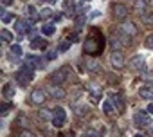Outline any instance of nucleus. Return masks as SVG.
Returning <instances> with one entry per match:
<instances>
[{
	"mask_svg": "<svg viewBox=\"0 0 153 137\" xmlns=\"http://www.w3.org/2000/svg\"><path fill=\"white\" fill-rule=\"evenodd\" d=\"M144 45H146L148 49H153V34H149V36L144 40Z\"/></svg>",
	"mask_w": 153,
	"mask_h": 137,
	"instance_id": "35",
	"label": "nucleus"
},
{
	"mask_svg": "<svg viewBox=\"0 0 153 137\" xmlns=\"http://www.w3.org/2000/svg\"><path fill=\"white\" fill-rule=\"evenodd\" d=\"M40 16H42V18H49V16H52V9H51V7H43V9L40 11Z\"/></svg>",
	"mask_w": 153,
	"mask_h": 137,
	"instance_id": "33",
	"label": "nucleus"
},
{
	"mask_svg": "<svg viewBox=\"0 0 153 137\" xmlns=\"http://www.w3.org/2000/svg\"><path fill=\"white\" fill-rule=\"evenodd\" d=\"M0 36H2L4 42H11V40H13V34H11L7 29H2V31H0Z\"/></svg>",
	"mask_w": 153,
	"mask_h": 137,
	"instance_id": "29",
	"label": "nucleus"
},
{
	"mask_svg": "<svg viewBox=\"0 0 153 137\" xmlns=\"http://www.w3.org/2000/svg\"><path fill=\"white\" fill-rule=\"evenodd\" d=\"M112 15L115 20H124L128 16V7L124 4H114L112 6Z\"/></svg>",
	"mask_w": 153,
	"mask_h": 137,
	"instance_id": "6",
	"label": "nucleus"
},
{
	"mask_svg": "<svg viewBox=\"0 0 153 137\" xmlns=\"http://www.w3.org/2000/svg\"><path fill=\"white\" fill-rule=\"evenodd\" d=\"M133 137H144V135H142V133H135Z\"/></svg>",
	"mask_w": 153,
	"mask_h": 137,
	"instance_id": "43",
	"label": "nucleus"
},
{
	"mask_svg": "<svg viewBox=\"0 0 153 137\" xmlns=\"http://www.w3.org/2000/svg\"><path fill=\"white\" fill-rule=\"evenodd\" d=\"M65 121H67V114H65V110H63L61 106L54 108V110H52V124H54V126H63Z\"/></svg>",
	"mask_w": 153,
	"mask_h": 137,
	"instance_id": "3",
	"label": "nucleus"
},
{
	"mask_svg": "<svg viewBox=\"0 0 153 137\" xmlns=\"http://www.w3.org/2000/svg\"><path fill=\"white\" fill-rule=\"evenodd\" d=\"M33 78H34V67H33V65H29V63H25V65L20 68V71L15 74V80H16L20 85H24V87H25Z\"/></svg>",
	"mask_w": 153,
	"mask_h": 137,
	"instance_id": "2",
	"label": "nucleus"
},
{
	"mask_svg": "<svg viewBox=\"0 0 153 137\" xmlns=\"http://www.w3.org/2000/svg\"><path fill=\"white\" fill-rule=\"evenodd\" d=\"M78 11H79L81 15H85L87 11H90V6H88L87 0H83V2H79V4H78Z\"/></svg>",
	"mask_w": 153,
	"mask_h": 137,
	"instance_id": "27",
	"label": "nucleus"
},
{
	"mask_svg": "<svg viewBox=\"0 0 153 137\" xmlns=\"http://www.w3.org/2000/svg\"><path fill=\"white\" fill-rule=\"evenodd\" d=\"M11 108H13L11 103H2V106H0V114H2V115H7Z\"/></svg>",
	"mask_w": 153,
	"mask_h": 137,
	"instance_id": "28",
	"label": "nucleus"
},
{
	"mask_svg": "<svg viewBox=\"0 0 153 137\" xmlns=\"http://www.w3.org/2000/svg\"><path fill=\"white\" fill-rule=\"evenodd\" d=\"M133 7H135V11H139L140 15L146 13V0H135V2H133Z\"/></svg>",
	"mask_w": 153,
	"mask_h": 137,
	"instance_id": "25",
	"label": "nucleus"
},
{
	"mask_svg": "<svg viewBox=\"0 0 153 137\" xmlns=\"http://www.w3.org/2000/svg\"><path fill=\"white\" fill-rule=\"evenodd\" d=\"M110 101H112V105L115 106L117 112H123V110H124V101H123V98H121L119 94H112V96H110Z\"/></svg>",
	"mask_w": 153,
	"mask_h": 137,
	"instance_id": "12",
	"label": "nucleus"
},
{
	"mask_svg": "<svg viewBox=\"0 0 153 137\" xmlns=\"http://www.w3.org/2000/svg\"><path fill=\"white\" fill-rule=\"evenodd\" d=\"M31 29V24L29 22H25V20H22V18H16L15 20V31L18 33V34H24L25 31H29Z\"/></svg>",
	"mask_w": 153,
	"mask_h": 137,
	"instance_id": "10",
	"label": "nucleus"
},
{
	"mask_svg": "<svg viewBox=\"0 0 153 137\" xmlns=\"http://www.w3.org/2000/svg\"><path fill=\"white\" fill-rule=\"evenodd\" d=\"M76 110H78V115H85V114H87V108H85V106H78Z\"/></svg>",
	"mask_w": 153,
	"mask_h": 137,
	"instance_id": "38",
	"label": "nucleus"
},
{
	"mask_svg": "<svg viewBox=\"0 0 153 137\" xmlns=\"http://www.w3.org/2000/svg\"><path fill=\"white\" fill-rule=\"evenodd\" d=\"M149 115H151V114H149L148 110H146V112H137L135 117H133V119H135V124H137L139 128L149 126V124H151V117H149Z\"/></svg>",
	"mask_w": 153,
	"mask_h": 137,
	"instance_id": "4",
	"label": "nucleus"
},
{
	"mask_svg": "<svg viewBox=\"0 0 153 137\" xmlns=\"http://www.w3.org/2000/svg\"><path fill=\"white\" fill-rule=\"evenodd\" d=\"M83 137H96V133H94V132H87Z\"/></svg>",
	"mask_w": 153,
	"mask_h": 137,
	"instance_id": "42",
	"label": "nucleus"
},
{
	"mask_svg": "<svg viewBox=\"0 0 153 137\" xmlns=\"http://www.w3.org/2000/svg\"><path fill=\"white\" fill-rule=\"evenodd\" d=\"M27 63L33 65L34 68H43V67H45V61H43L42 58H38V56H29V58H27Z\"/></svg>",
	"mask_w": 153,
	"mask_h": 137,
	"instance_id": "14",
	"label": "nucleus"
},
{
	"mask_svg": "<svg viewBox=\"0 0 153 137\" xmlns=\"http://www.w3.org/2000/svg\"><path fill=\"white\" fill-rule=\"evenodd\" d=\"M110 63H112L114 68H123L124 67V56H123V52L121 51H114L110 54Z\"/></svg>",
	"mask_w": 153,
	"mask_h": 137,
	"instance_id": "8",
	"label": "nucleus"
},
{
	"mask_svg": "<svg viewBox=\"0 0 153 137\" xmlns=\"http://www.w3.org/2000/svg\"><path fill=\"white\" fill-rule=\"evenodd\" d=\"M110 45L114 47V51H121L124 47V42H123V38L119 34H112L110 36Z\"/></svg>",
	"mask_w": 153,
	"mask_h": 137,
	"instance_id": "13",
	"label": "nucleus"
},
{
	"mask_svg": "<svg viewBox=\"0 0 153 137\" xmlns=\"http://www.w3.org/2000/svg\"><path fill=\"white\" fill-rule=\"evenodd\" d=\"M25 15H27V18H29V24H33V22L38 20V13H36V7H34V6H27V7H25Z\"/></svg>",
	"mask_w": 153,
	"mask_h": 137,
	"instance_id": "17",
	"label": "nucleus"
},
{
	"mask_svg": "<svg viewBox=\"0 0 153 137\" xmlns=\"http://www.w3.org/2000/svg\"><path fill=\"white\" fill-rule=\"evenodd\" d=\"M148 112L153 115V103H149V105H148Z\"/></svg>",
	"mask_w": 153,
	"mask_h": 137,
	"instance_id": "41",
	"label": "nucleus"
},
{
	"mask_svg": "<svg viewBox=\"0 0 153 137\" xmlns=\"http://www.w3.org/2000/svg\"><path fill=\"white\" fill-rule=\"evenodd\" d=\"M67 76H68V67H61L51 74V81L52 83H63L67 80Z\"/></svg>",
	"mask_w": 153,
	"mask_h": 137,
	"instance_id": "5",
	"label": "nucleus"
},
{
	"mask_svg": "<svg viewBox=\"0 0 153 137\" xmlns=\"http://www.w3.org/2000/svg\"><path fill=\"white\" fill-rule=\"evenodd\" d=\"M54 31H56V27H54L52 24H45V25H42V33H43L45 36H52Z\"/></svg>",
	"mask_w": 153,
	"mask_h": 137,
	"instance_id": "26",
	"label": "nucleus"
},
{
	"mask_svg": "<svg viewBox=\"0 0 153 137\" xmlns=\"http://www.w3.org/2000/svg\"><path fill=\"white\" fill-rule=\"evenodd\" d=\"M70 43H72L70 40H63V42L59 43V47H58V51H59V52H65V51H68V47H70Z\"/></svg>",
	"mask_w": 153,
	"mask_h": 137,
	"instance_id": "30",
	"label": "nucleus"
},
{
	"mask_svg": "<svg viewBox=\"0 0 153 137\" xmlns=\"http://www.w3.org/2000/svg\"><path fill=\"white\" fill-rule=\"evenodd\" d=\"M45 99H47L45 90H42V89H34V90H33V94H31V101H33L34 105H43Z\"/></svg>",
	"mask_w": 153,
	"mask_h": 137,
	"instance_id": "9",
	"label": "nucleus"
},
{
	"mask_svg": "<svg viewBox=\"0 0 153 137\" xmlns=\"http://www.w3.org/2000/svg\"><path fill=\"white\" fill-rule=\"evenodd\" d=\"M139 96L142 98V99H153V87H142L140 90H139Z\"/></svg>",
	"mask_w": 153,
	"mask_h": 137,
	"instance_id": "18",
	"label": "nucleus"
},
{
	"mask_svg": "<svg viewBox=\"0 0 153 137\" xmlns=\"http://www.w3.org/2000/svg\"><path fill=\"white\" fill-rule=\"evenodd\" d=\"M151 135H153V128H151Z\"/></svg>",
	"mask_w": 153,
	"mask_h": 137,
	"instance_id": "45",
	"label": "nucleus"
},
{
	"mask_svg": "<svg viewBox=\"0 0 153 137\" xmlns=\"http://www.w3.org/2000/svg\"><path fill=\"white\" fill-rule=\"evenodd\" d=\"M58 52H59V51H49V54H47V58H49V60H54V58L58 56Z\"/></svg>",
	"mask_w": 153,
	"mask_h": 137,
	"instance_id": "37",
	"label": "nucleus"
},
{
	"mask_svg": "<svg viewBox=\"0 0 153 137\" xmlns=\"http://www.w3.org/2000/svg\"><path fill=\"white\" fill-rule=\"evenodd\" d=\"M40 117H42L43 121H45V119H52V110H45V108L40 110Z\"/></svg>",
	"mask_w": 153,
	"mask_h": 137,
	"instance_id": "31",
	"label": "nucleus"
},
{
	"mask_svg": "<svg viewBox=\"0 0 153 137\" xmlns=\"http://www.w3.org/2000/svg\"><path fill=\"white\" fill-rule=\"evenodd\" d=\"M20 137H36L33 132H29V130H24L22 133H20Z\"/></svg>",
	"mask_w": 153,
	"mask_h": 137,
	"instance_id": "36",
	"label": "nucleus"
},
{
	"mask_svg": "<svg viewBox=\"0 0 153 137\" xmlns=\"http://www.w3.org/2000/svg\"><path fill=\"white\" fill-rule=\"evenodd\" d=\"M140 20H142L144 25H153V13H151V11L142 13V15H140Z\"/></svg>",
	"mask_w": 153,
	"mask_h": 137,
	"instance_id": "23",
	"label": "nucleus"
},
{
	"mask_svg": "<svg viewBox=\"0 0 153 137\" xmlns=\"http://www.w3.org/2000/svg\"><path fill=\"white\" fill-rule=\"evenodd\" d=\"M49 92H51V96H52V98H56V99H63V98L67 96V92H65L61 87H56V85H54V87H51V89H49Z\"/></svg>",
	"mask_w": 153,
	"mask_h": 137,
	"instance_id": "15",
	"label": "nucleus"
},
{
	"mask_svg": "<svg viewBox=\"0 0 153 137\" xmlns=\"http://www.w3.org/2000/svg\"><path fill=\"white\" fill-rule=\"evenodd\" d=\"M49 2H51V4H56V2H58V0H49Z\"/></svg>",
	"mask_w": 153,
	"mask_h": 137,
	"instance_id": "44",
	"label": "nucleus"
},
{
	"mask_svg": "<svg viewBox=\"0 0 153 137\" xmlns=\"http://www.w3.org/2000/svg\"><path fill=\"white\" fill-rule=\"evenodd\" d=\"M43 47H45V40L43 38L36 36V38L31 40V49H43Z\"/></svg>",
	"mask_w": 153,
	"mask_h": 137,
	"instance_id": "22",
	"label": "nucleus"
},
{
	"mask_svg": "<svg viewBox=\"0 0 153 137\" xmlns=\"http://www.w3.org/2000/svg\"><path fill=\"white\" fill-rule=\"evenodd\" d=\"M99 15H101V13H99V11H92V13H90V18H97V16H99Z\"/></svg>",
	"mask_w": 153,
	"mask_h": 137,
	"instance_id": "39",
	"label": "nucleus"
},
{
	"mask_svg": "<svg viewBox=\"0 0 153 137\" xmlns=\"http://www.w3.org/2000/svg\"><path fill=\"white\" fill-rule=\"evenodd\" d=\"M13 2H15V0H2V4H4V6H11Z\"/></svg>",
	"mask_w": 153,
	"mask_h": 137,
	"instance_id": "40",
	"label": "nucleus"
},
{
	"mask_svg": "<svg viewBox=\"0 0 153 137\" xmlns=\"http://www.w3.org/2000/svg\"><path fill=\"white\" fill-rule=\"evenodd\" d=\"M85 20H87V15H78L76 16V27H81L85 24Z\"/></svg>",
	"mask_w": 153,
	"mask_h": 137,
	"instance_id": "32",
	"label": "nucleus"
},
{
	"mask_svg": "<svg viewBox=\"0 0 153 137\" xmlns=\"http://www.w3.org/2000/svg\"><path fill=\"white\" fill-rule=\"evenodd\" d=\"M20 56H22V47L20 45H11V49H9V60H16Z\"/></svg>",
	"mask_w": 153,
	"mask_h": 137,
	"instance_id": "21",
	"label": "nucleus"
},
{
	"mask_svg": "<svg viewBox=\"0 0 153 137\" xmlns=\"http://www.w3.org/2000/svg\"><path fill=\"white\" fill-rule=\"evenodd\" d=\"M2 94H4V98H6V99L15 98V87H13L11 83H6V85H4V89H2Z\"/></svg>",
	"mask_w": 153,
	"mask_h": 137,
	"instance_id": "20",
	"label": "nucleus"
},
{
	"mask_svg": "<svg viewBox=\"0 0 153 137\" xmlns=\"http://www.w3.org/2000/svg\"><path fill=\"white\" fill-rule=\"evenodd\" d=\"M87 67H88V71L90 72H99L101 71V63L97 61V60H87Z\"/></svg>",
	"mask_w": 153,
	"mask_h": 137,
	"instance_id": "19",
	"label": "nucleus"
},
{
	"mask_svg": "<svg viewBox=\"0 0 153 137\" xmlns=\"http://www.w3.org/2000/svg\"><path fill=\"white\" fill-rule=\"evenodd\" d=\"M103 112L106 114V115H112L114 112H115V106L112 105V101L108 99V101H103Z\"/></svg>",
	"mask_w": 153,
	"mask_h": 137,
	"instance_id": "24",
	"label": "nucleus"
},
{
	"mask_svg": "<svg viewBox=\"0 0 153 137\" xmlns=\"http://www.w3.org/2000/svg\"><path fill=\"white\" fill-rule=\"evenodd\" d=\"M130 67L133 71H146V61H144V56L142 54H135L131 60H130Z\"/></svg>",
	"mask_w": 153,
	"mask_h": 137,
	"instance_id": "7",
	"label": "nucleus"
},
{
	"mask_svg": "<svg viewBox=\"0 0 153 137\" xmlns=\"http://www.w3.org/2000/svg\"><path fill=\"white\" fill-rule=\"evenodd\" d=\"M13 20V13H2V22L4 24H9Z\"/></svg>",
	"mask_w": 153,
	"mask_h": 137,
	"instance_id": "34",
	"label": "nucleus"
},
{
	"mask_svg": "<svg viewBox=\"0 0 153 137\" xmlns=\"http://www.w3.org/2000/svg\"><path fill=\"white\" fill-rule=\"evenodd\" d=\"M101 94H103V92H101V89L92 85V87H90V94H88V98H90V101H92V103H99Z\"/></svg>",
	"mask_w": 153,
	"mask_h": 137,
	"instance_id": "16",
	"label": "nucleus"
},
{
	"mask_svg": "<svg viewBox=\"0 0 153 137\" xmlns=\"http://www.w3.org/2000/svg\"><path fill=\"white\" fill-rule=\"evenodd\" d=\"M105 49V36L101 34V31L97 27H92L90 33L87 34V40L83 43V51L85 54H90V56H99Z\"/></svg>",
	"mask_w": 153,
	"mask_h": 137,
	"instance_id": "1",
	"label": "nucleus"
},
{
	"mask_svg": "<svg viewBox=\"0 0 153 137\" xmlns=\"http://www.w3.org/2000/svg\"><path fill=\"white\" fill-rule=\"evenodd\" d=\"M121 31H123L124 34H128L130 38H131V36H137V33H139L137 27H135V24H131V22H124V24L121 25Z\"/></svg>",
	"mask_w": 153,
	"mask_h": 137,
	"instance_id": "11",
	"label": "nucleus"
}]
</instances>
